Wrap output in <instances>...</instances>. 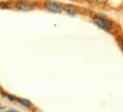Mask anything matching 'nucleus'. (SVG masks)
I'll return each mask as SVG.
<instances>
[{
  "label": "nucleus",
  "mask_w": 123,
  "mask_h": 112,
  "mask_svg": "<svg viewBox=\"0 0 123 112\" xmlns=\"http://www.w3.org/2000/svg\"><path fill=\"white\" fill-rule=\"evenodd\" d=\"M66 10H67L69 14H71V15L76 14V9L74 6H66Z\"/></svg>",
  "instance_id": "39448f33"
},
{
  "label": "nucleus",
  "mask_w": 123,
  "mask_h": 112,
  "mask_svg": "<svg viewBox=\"0 0 123 112\" xmlns=\"http://www.w3.org/2000/svg\"><path fill=\"white\" fill-rule=\"evenodd\" d=\"M45 8H46L49 11L56 13V14L62 11V6L59 5L58 2H54V1H46V2H45Z\"/></svg>",
  "instance_id": "f03ea898"
},
{
  "label": "nucleus",
  "mask_w": 123,
  "mask_h": 112,
  "mask_svg": "<svg viewBox=\"0 0 123 112\" xmlns=\"http://www.w3.org/2000/svg\"><path fill=\"white\" fill-rule=\"evenodd\" d=\"M18 101L20 104H23L24 106H26V108H31L32 106V102L26 100V99H18Z\"/></svg>",
  "instance_id": "20e7f679"
},
{
  "label": "nucleus",
  "mask_w": 123,
  "mask_h": 112,
  "mask_svg": "<svg viewBox=\"0 0 123 112\" xmlns=\"http://www.w3.org/2000/svg\"><path fill=\"white\" fill-rule=\"evenodd\" d=\"M34 5L31 4V2H27V1H19L16 4V9L18 10H23V11H27V10H31L33 9Z\"/></svg>",
  "instance_id": "7ed1b4c3"
},
{
  "label": "nucleus",
  "mask_w": 123,
  "mask_h": 112,
  "mask_svg": "<svg viewBox=\"0 0 123 112\" xmlns=\"http://www.w3.org/2000/svg\"><path fill=\"white\" fill-rule=\"evenodd\" d=\"M94 23L96 24L98 27H101L103 30H111V27H112V22L111 20H108V19L104 18V17H99V16H96V17H94Z\"/></svg>",
  "instance_id": "f257e3e1"
},
{
  "label": "nucleus",
  "mask_w": 123,
  "mask_h": 112,
  "mask_svg": "<svg viewBox=\"0 0 123 112\" xmlns=\"http://www.w3.org/2000/svg\"><path fill=\"white\" fill-rule=\"evenodd\" d=\"M88 2H92V4H94V2H98V1H105V0H87Z\"/></svg>",
  "instance_id": "423d86ee"
},
{
  "label": "nucleus",
  "mask_w": 123,
  "mask_h": 112,
  "mask_svg": "<svg viewBox=\"0 0 123 112\" xmlns=\"http://www.w3.org/2000/svg\"><path fill=\"white\" fill-rule=\"evenodd\" d=\"M7 112H17V111H14V110H10V111H7Z\"/></svg>",
  "instance_id": "0eeeda50"
},
{
  "label": "nucleus",
  "mask_w": 123,
  "mask_h": 112,
  "mask_svg": "<svg viewBox=\"0 0 123 112\" xmlns=\"http://www.w3.org/2000/svg\"><path fill=\"white\" fill-rule=\"evenodd\" d=\"M121 46H122V50H123V42H122V43H121Z\"/></svg>",
  "instance_id": "6e6552de"
}]
</instances>
